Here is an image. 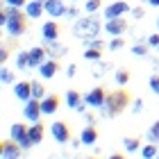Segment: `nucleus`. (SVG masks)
I'll return each instance as SVG.
<instances>
[{
  "label": "nucleus",
  "mask_w": 159,
  "mask_h": 159,
  "mask_svg": "<svg viewBox=\"0 0 159 159\" xmlns=\"http://www.w3.org/2000/svg\"><path fill=\"white\" fill-rule=\"evenodd\" d=\"M148 141L159 143V120H155V123H152V127L148 129Z\"/></svg>",
  "instance_id": "c85d7f7f"
},
{
  "label": "nucleus",
  "mask_w": 159,
  "mask_h": 159,
  "mask_svg": "<svg viewBox=\"0 0 159 159\" xmlns=\"http://www.w3.org/2000/svg\"><path fill=\"white\" fill-rule=\"evenodd\" d=\"M48 93H46V86H43L39 80H34L32 82V98H39V100H43Z\"/></svg>",
  "instance_id": "bb28decb"
},
{
  "label": "nucleus",
  "mask_w": 159,
  "mask_h": 159,
  "mask_svg": "<svg viewBox=\"0 0 159 159\" xmlns=\"http://www.w3.org/2000/svg\"><path fill=\"white\" fill-rule=\"evenodd\" d=\"M102 70H107V64H100V66L93 70V77H100V75H102Z\"/></svg>",
  "instance_id": "58836bf2"
},
{
  "label": "nucleus",
  "mask_w": 159,
  "mask_h": 159,
  "mask_svg": "<svg viewBox=\"0 0 159 159\" xmlns=\"http://www.w3.org/2000/svg\"><path fill=\"white\" fill-rule=\"evenodd\" d=\"M100 7H102V0H86L84 2V11L86 14H96Z\"/></svg>",
  "instance_id": "cd10ccee"
},
{
  "label": "nucleus",
  "mask_w": 159,
  "mask_h": 159,
  "mask_svg": "<svg viewBox=\"0 0 159 159\" xmlns=\"http://www.w3.org/2000/svg\"><path fill=\"white\" fill-rule=\"evenodd\" d=\"M23 152V148H20V143L16 139H5L0 141V157L5 159H14V157H20Z\"/></svg>",
  "instance_id": "423d86ee"
},
{
  "label": "nucleus",
  "mask_w": 159,
  "mask_h": 159,
  "mask_svg": "<svg viewBox=\"0 0 159 159\" xmlns=\"http://www.w3.org/2000/svg\"><path fill=\"white\" fill-rule=\"evenodd\" d=\"M132 52H134L136 57H146V55H148V46H141V43H136V46L132 48Z\"/></svg>",
  "instance_id": "2f4dec72"
},
{
  "label": "nucleus",
  "mask_w": 159,
  "mask_h": 159,
  "mask_svg": "<svg viewBox=\"0 0 159 159\" xmlns=\"http://www.w3.org/2000/svg\"><path fill=\"white\" fill-rule=\"evenodd\" d=\"M23 136H27V125L25 123H14L11 125V139H23Z\"/></svg>",
  "instance_id": "5701e85b"
},
{
  "label": "nucleus",
  "mask_w": 159,
  "mask_h": 159,
  "mask_svg": "<svg viewBox=\"0 0 159 159\" xmlns=\"http://www.w3.org/2000/svg\"><path fill=\"white\" fill-rule=\"evenodd\" d=\"M127 20L123 18V16H116V18H107V23H105V30L107 34H111V37H120V34H125L127 32Z\"/></svg>",
  "instance_id": "6e6552de"
},
{
  "label": "nucleus",
  "mask_w": 159,
  "mask_h": 159,
  "mask_svg": "<svg viewBox=\"0 0 159 159\" xmlns=\"http://www.w3.org/2000/svg\"><path fill=\"white\" fill-rule=\"evenodd\" d=\"M16 68H20V70L30 68V50H20L16 55Z\"/></svg>",
  "instance_id": "4be33fe9"
},
{
  "label": "nucleus",
  "mask_w": 159,
  "mask_h": 159,
  "mask_svg": "<svg viewBox=\"0 0 159 159\" xmlns=\"http://www.w3.org/2000/svg\"><path fill=\"white\" fill-rule=\"evenodd\" d=\"M100 18L93 16V14H89L86 18H77L75 25H73V34L82 41V39H98L100 34Z\"/></svg>",
  "instance_id": "7ed1b4c3"
},
{
  "label": "nucleus",
  "mask_w": 159,
  "mask_h": 159,
  "mask_svg": "<svg viewBox=\"0 0 159 159\" xmlns=\"http://www.w3.org/2000/svg\"><path fill=\"white\" fill-rule=\"evenodd\" d=\"M59 105H61V98L57 96V93H48V96L41 100V109H43V114H46V116L55 114L57 109H59Z\"/></svg>",
  "instance_id": "f8f14e48"
},
{
  "label": "nucleus",
  "mask_w": 159,
  "mask_h": 159,
  "mask_svg": "<svg viewBox=\"0 0 159 159\" xmlns=\"http://www.w3.org/2000/svg\"><path fill=\"white\" fill-rule=\"evenodd\" d=\"M27 14L23 11V7H11L5 5L0 9V23L5 25V30L9 37H20V34L27 32Z\"/></svg>",
  "instance_id": "f257e3e1"
},
{
  "label": "nucleus",
  "mask_w": 159,
  "mask_h": 159,
  "mask_svg": "<svg viewBox=\"0 0 159 159\" xmlns=\"http://www.w3.org/2000/svg\"><path fill=\"white\" fill-rule=\"evenodd\" d=\"M129 77H132L129 68H118V70H116V84H118V86H125V84L129 82Z\"/></svg>",
  "instance_id": "a878e982"
},
{
  "label": "nucleus",
  "mask_w": 159,
  "mask_h": 159,
  "mask_svg": "<svg viewBox=\"0 0 159 159\" xmlns=\"http://www.w3.org/2000/svg\"><path fill=\"white\" fill-rule=\"evenodd\" d=\"M64 16H68V18H77V16H80L77 7H73V5H70V7H66V14H64Z\"/></svg>",
  "instance_id": "72a5a7b5"
},
{
  "label": "nucleus",
  "mask_w": 159,
  "mask_h": 159,
  "mask_svg": "<svg viewBox=\"0 0 159 159\" xmlns=\"http://www.w3.org/2000/svg\"><path fill=\"white\" fill-rule=\"evenodd\" d=\"M157 52H159V46H157Z\"/></svg>",
  "instance_id": "c03bdc74"
},
{
  "label": "nucleus",
  "mask_w": 159,
  "mask_h": 159,
  "mask_svg": "<svg viewBox=\"0 0 159 159\" xmlns=\"http://www.w3.org/2000/svg\"><path fill=\"white\" fill-rule=\"evenodd\" d=\"M46 14L50 18H59L66 14V5L64 0H46Z\"/></svg>",
  "instance_id": "dca6fc26"
},
{
  "label": "nucleus",
  "mask_w": 159,
  "mask_h": 159,
  "mask_svg": "<svg viewBox=\"0 0 159 159\" xmlns=\"http://www.w3.org/2000/svg\"><path fill=\"white\" fill-rule=\"evenodd\" d=\"M150 89H152V93L159 96V73H155L152 77H150Z\"/></svg>",
  "instance_id": "473e14b6"
},
{
  "label": "nucleus",
  "mask_w": 159,
  "mask_h": 159,
  "mask_svg": "<svg viewBox=\"0 0 159 159\" xmlns=\"http://www.w3.org/2000/svg\"><path fill=\"white\" fill-rule=\"evenodd\" d=\"M57 70H59V59H52V57L46 59V61L39 66V73H41L43 80H52V77L57 75Z\"/></svg>",
  "instance_id": "4468645a"
},
{
  "label": "nucleus",
  "mask_w": 159,
  "mask_h": 159,
  "mask_svg": "<svg viewBox=\"0 0 159 159\" xmlns=\"http://www.w3.org/2000/svg\"><path fill=\"white\" fill-rule=\"evenodd\" d=\"M148 46H152V48L159 46V34H150L148 37Z\"/></svg>",
  "instance_id": "e433bc0d"
},
{
  "label": "nucleus",
  "mask_w": 159,
  "mask_h": 159,
  "mask_svg": "<svg viewBox=\"0 0 159 159\" xmlns=\"http://www.w3.org/2000/svg\"><path fill=\"white\" fill-rule=\"evenodd\" d=\"M141 109H143V100L136 98V100H134V105H132V111H134V114H141Z\"/></svg>",
  "instance_id": "c9c22d12"
},
{
  "label": "nucleus",
  "mask_w": 159,
  "mask_h": 159,
  "mask_svg": "<svg viewBox=\"0 0 159 159\" xmlns=\"http://www.w3.org/2000/svg\"><path fill=\"white\" fill-rule=\"evenodd\" d=\"M132 16H134V18H143V7H134V9H132Z\"/></svg>",
  "instance_id": "ea45409f"
},
{
  "label": "nucleus",
  "mask_w": 159,
  "mask_h": 159,
  "mask_svg": "<svg viewBox=\"0 0 159 159\" xmlns=\"http://www.w3.org/2000/svg\"><path fill=\"white\" fill-rule=\"evenodd\" d=\"M139 146H141L139 136H125V139H123V148H125V152H136Z\"/></svg>",
  "instance_id": "412c9836"
},
{
  "label": "nucleus",
  "mask_w": 159,
  "mask_h": 159,
  "mask_svg": "<svg viewBox=\"0 0 159 159\" xmlns=\"http://www.w3.org/2000/svg\"><path fill=\"white\" fill-rule=\"evenodd\" d=\"M84 59L86 61H100V57H102V50L100 48H84Z\"/></svg>",
  "instance_id": "b1692460"
},
{
  "label": "nucleus",
  "mask_w": 159,
  "mask_h": 159,
  "mask_svg": "<svg viewBox=\"0 0 159 159\" xmlns=\"http://www.w3.org/2000/svg\"><path fill=\"white\" fill-rule=\"evenodd\" d=\"M129 102H132L129 91L120 86V89L107 93V100H105V105L100 107V114H102L105 118H116L118 114H123V111L129 107Z\"/></svg>",
  "instance_id": "f03ea898"
},
{
  "label": "nucleus",
  "mask_w": 159,
  "mask_h": 159,
  "mask_svg": "<svg viewBox=\"0 0 159 159\" xmlns=\"http://www.w3.org/2000/svg\"><path fill=\"white\" fill-rule=\"evenodd\" d=\"M27 134H30V139L34 141V146H39L43 141V136H46V125H43L41 120H34L30 127H27Z\"/></svg>",
  "instance_id": "a211bd4d"
},
{
  "label": "nucleus",
  "mask_w": 159,
  "mask_h": 159,
  "mask_svg": "<svg viewBox=\"0 0 159 159\" xmlns=\"http://www.w3.org/2000/svg\"><path fill=\"white\" fill-rule=\"evenodd\" d=\"M148 5L150 7H159V0H148Z\"/></svg>",
  "instance_id": "79ce46f5"
},
{
  "label": "nucleus",
  "mask_w": 159,
  "mask_h": 159,
  "mask_svg": "<svg viewBox=\"0 0 159 159\" xmlns=\"http://www.w3.org/2000/svg\"><path fill=\"white\" fill-rule=\"evenodd\" d=\"M46 59H48L46 46H34V48H30V68H39Z\"/></svg>",
  "instance_id": "ddd939ff"
},
{
  "label": "nucleus",
  "mask_w": 159,
  "mask_h": 159,
  "mask_svg": "<svg viewBox=\"0 0 159 159\" xmlns=\"http://www.w3.org/2000/svg\"><path fill=\"white\" fill-rule=\"evenodd\" d=\"M132 9H129V5L125 2V0H116V2H111L109 7L105 9V18H116V16H125V14H129Z\"/></svg>",
  "instance_id": "9b49d317"
},
{
  "label": "nucleus",
  "mask_w": 159,
  "mask_h": 159,
  "mask_svg": "<svg viewBox=\"0 0 159 159\" xmlns=\"http://www.w3.org/2000/svg\"><path fill=\"white\" fill-rule=\"evenodd\" d=\"M5 5H11V7H25L27 0H5Z\"/></svg>",
  "instance_id": "f704fd0d"
},
{
  "label": "nucleus",
  "mask_w": 159,
  "mask_h": 159,
  "mask_svg": "<svg viewBox=\"0 0 159 159\" xmlns=\"http://www.w3.org/2000/svg\"><path fill=\"white\" fill-rule=\"evenodd\" d=\"M75 70H77V66H75V64H70V66L66 68V75H68V77H73V75H75Z\"/></svg>",
  "instance_id": "a19ab883"
},
{
  "label": "nucleus",
  "mask_w": 159,
  "mask_h": 159,
  "mask_svg": "<svg viewBox=\"0 0 159 159\" xmlns=\"http://www.w3.org/2000/svg\"><path fill=\"white\" fill-rule=\"evenodd\" d=\"M105 100H107V89L105 86H96V89H91L84 96V102L89 107H96V109H100V107L105 105Z\"/></svg>",
  "instance_id": "39448f33"
},
{
  "label": "nucleus",
  "mask_w": 159,
  "mask_h": 159,
  "mask_svg": "<svg viewBox=\"0 0 159 159\" xmlns=\"http://www.w3.org/2000/svg\"><path fill=\"white\" fill-rule=\"evenodd\" d=\"M50 134H52V139L57 143H68L70 139H73V132H70L68 123H64V120L52 123V125H50Z\"/></svg>",
  "instance_id": "20e7f679"
},
{
  "label": "nucleus",
  "mask_w": 159,
  "mask_h": 159,
  "mask_svg": "<svg viewBox=\"0 0 159 159\" xmlns=\"http://www.w3.org/2000/svg\"><path fill=\"white\" fill-rule=\"evenodd\" d=\"M157 30H159V18H157Z\"/></svg>",
  "instance_id": "37998d69"
},
{
  "label": "nucleus",
  "mask_w": 159,
  "mask_h": 159,
  "mask_svg": "<svg viewBox=\"0 0 159 159\" xmlns=\"http://www.w3.org/2000/svg\"><path fill=\"white\" fill-rule=\"evenodd\" d=\"M25 14L30 18H41L43 14H46V0H27Z\"/></svg>",
  "instance_id": "2eb2a0df"
},
{
  "label": "nucleus",
  "mask_w": 159,
  "mask_h": 159,
  "mask_svg": "<svg viewBox=\"0 0 159 159\" xmlns=\"http://www.w3.org/2000/svg\"><path fill=\"white\" fill-rule=\"evenodd\" d=\"M80 139H82L84 146H93V143L98 141V129L93 127V125H86L82 132H80Z\"/></svg>",
  "instance_id": "6ab92c4d"
},
{
  "label": "nucleus",
  "mask_w": 159,
  "mask_h": 159,
  "mask_svg": "<svg viewBox=\"0 0 159 159\" xmlns=\"http://www.w3.org/2000/svg\"><path fill=\"white\" fill-rule=\"evenodd\" d=\"M0 80H2L5 84H11V82H14V73H11L9 68H5V66H2V70H0Z\"/></svg>",
  "instance_id": "7c9ffc66"
},
{
  "label": "nucleus",
  "mask_w": 159,
  "mask_h": 159,
  "mask_svg": "<svg viewBox=\"0 0 159 159\" xmlns=\"http://www.w3.org/2000/svg\"><path fill=\"white\" fill-rule=\"evenodd\" d=\"M141 157H146V159H152V157H159L157 143H152V141H150L148 146H143V148H141Z\"/></svg>",
  "instance_id": "393cba45"
},
{
  "label": "nucleus",
  "mask_w": 159,
  "mask_h": 159,
  "mask_svg": "<svg viewBox=\"0 0 159 159\" xmlns=\"http://www.w3.org/2000/svg\"><path fill=\"white\" fill-rule=\"evenodd\" d=\"M7 57H9V50H7V46H2V50H0V61H7Z\"/></svg>",
  "instance_id": "4c0bfd02"
},
{
  "label": "nucleus",
  "mask_w": 159,
  "mask_h": 159,
  "mask_svg": "<svg viewBox=\"0 0 159 159\" xmlns=\"http://www.w3.org/2000/svg\"><path fill=\"white\" fill-rule=\"evenodd\" d=\"M14 98H16V100H23V102H27V100L32 98V82H30V80L14 82Z\"/></svg>",
  "instance_id": "9d476101"
},
{
  "label": "nucleus",
  "mask_w": 159,
  "mask_h": 159,
  "mask_svg": "<svg viewBox=\"0 0 159 159\" xmlns=\"http://www.w3.org/2000/svg\"><path fill=\"white\" fill-rule=\"evenodd\" d=\"M123 46H125V39H123V37H116V39H111V41H109V50H111V52L120 50Z\"/></svg>",
  "instance_id": "c756f323"
},
{
  "label": "nucleus",
  "mask_w": 159,
  "mask_h": 159,
  "mask_svg": "<svg viewBox=\"0 0 159 159\" xmlns=\"http://www.w3.org/2000/svg\"><path fill=\"white\" fill-rule=\"evenodd\" d=\"M59 34H61V25L57 23V20H48V23L41 25V37L46 43L50 41H59Z\"/></svg>",
  "instance_id": "1a4fd4ad"
},
{
  "label": "nucleus",
  "mask_w": 159,
  "mask_h": 159,
  "mask_svg": "<svg viewBox=\"0 0 159 159\" xmlns=\"http://www.w3.org/2000/svg\"><path fill=\"white\" fill-rule=\"evenodd\" d=\"M46 50H48V57H52V59H59V57L66 52V48L64 46H59L57 41H50V43H46Z\"/></svg>",
  "instance_id": "aec40b11"
},
{
  "label": "nucleus",
  "mask_w": 159,
  "mask_h": 159,
  "mask_svg": "<svg viewBox=\"0 0 159 159\" xmlns=\"http://www.w3.org/2000/svg\"><path fill=\"white\" fill-rule=\"evenodd\" d=\"M41 114H43V109H41V100H39V98H30V100L25 102V107H23V116H25V120L34 123V120L41 118Z\"/></svg>",
  "instance_id": "0eeeda50"
},
{
  "label": "nucleus",
  "mask_w": 159,
  "mask_h": 159,
  "mask_svg": "<svg viewBox=\"0 0 159 159\" xmlns=\"http://www.w3.org/2000/svg\"><path fill=\"white\" fill-rule=\"evenodd\" d=\"M66 102H68V107L70 109H75V111H80V114H84V98L80 96V91H75V89H70L68 93H66Z\"/></svg>",
  "instance_id": "f3484780"
}]
</instances>
